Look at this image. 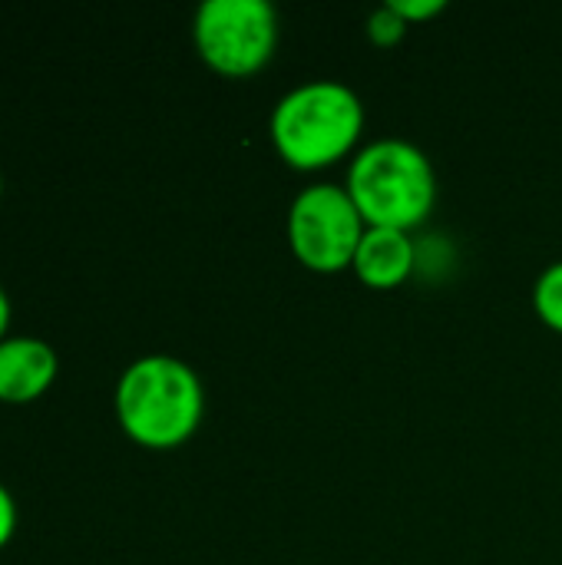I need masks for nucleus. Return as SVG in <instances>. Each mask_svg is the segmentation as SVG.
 Here are the masks:
<instances>
[{"mask_svg":"<svg viewBox=\"0 0 562 565\" xmlns=\"http://www.w3.org/2000/svg\"><path fill=\"white\" fill-rule=\"evenodd\" d=\"M205 411L199 374L169 354L132 361L116 384V417L123 430L149 447L169 450L185 444Z\"/></svg>","mask_w":562,"mask_h":565,"instance_id":"1","label":"nucleus"},{"mask_svg":"<svg viewBox=\"0 0 562 565\" xmlns=\"http://www.w3.org/2000/svg\"><path fill=\"white\" fill-rule=\"evenodd\" d=\"M268 129L278 156L291 169L315 172L354 149L364 129V106L344 83L311 79L278 99Z\"/></svg>","mask_w":562,"mask_h":565,"instance_id":"2","label":"nucleus"},{"mask_svg":"<svg viewBox=\"0 0 562 565\" xmlns=\"http://www.w3.org/2000/svg\"><path fill=\"white\" fill-rule=\"evenodd\" d=\"M348 195L368 228H417L437 202V175L431 159L404 139H378L364 146L348 169Z\"/></svg>","mask_w":562,"mask_h":565,"instance_id":"3","label":"nucleus"},{"mask_svg":"<svg viewBox=\"0 0 562 565\" xmlns=\"http://www.w3.org/2000/svg\"><path fill=\"white\" fill-rule=\"evenodd\" d=\"M199 56L222 76L258 73L278 43V13L268 0H205L195 10Z\"/></svg>","mask_w":562,"mask_h":565,"instance_id":"4","label":"nucleus"},{"mask_svg":"<svg viewBox=\"0 0 562 565\" xmlns=\"http://www.w3.org/2000/svg\"><path fill=\"white\" fill-rule=\"evenodd\" d=\"M368 225L344 185H308L288 209V245L295 258L321 275L354 265Z\"/></svg>","mask_w":562,"mask_h":565,"instance_id":"5","label":"nucleus"},{"mask_svg":"<svg viewBox=\"0 0 562 565\" xmlns=\"http://www.w3.org/2000/svg\"><path fill=\"white\" fill-rule=\"evenodd\" d=\"M56 351L40 338H3L0 341V401L30 404L46 394L56 377Z\"/></svg>","mask_w":562,"mask_h":565,"instance_id":"6","label":"nucleus"},{"mask_svg":"<svg viewBox=\"0 0 562 565\" xmlns=\"http://www.w3.org/2000/svg\"><path fill=\"white\" fill-rule=\"evenodd\" d=\"M417 262L414 242L407 232L397 228H368L358 255H354V271L368 288H397L401 281L411 278Z\"/></svg>","mask_w":562,"mask_h":565,"instance_id":"7","label":"nucleus"},{"mask_svg":"<svg viewBox=\"0 0 562 565\" xmlns=\"http://www.w3.org/2000/svg\"><path fill=\"white\" fill-rule=\"evenodd\" d=\"M533 308L537 315L562 334V262H553L550 268H543V275L537 278L533 288Z\"/></svg>","mask_w":562,"mask_h":565,"instance_id":"8","label":"nucleus"},{"mask_svg":"<svg viewBox=\"0 0 562 565\" xmlns=\"http://www.w3.org/2000/svg\"><path fill=\"white\" fill-rule=\"evenodd\" d=\"M404 33H407V20H404L391 3L378 7V10L368 17V36H371L378 46H394L397 40H404Z\"/></svg>","mask_w":562,"mask_h":565,"instance_id":"9","label":"nucleus"},{"mask_svg":"<svg viewBox=\"0 0 562 565\" xmlns=\"http://www.w3.org/2000/svg\"><path fill=\"white\" fill-rule=\"evenodd\" d=\"M407 23H414V20H431V17H437L447 3L444 0H388Z\"/></svg>","mask_w":562,"mask_h":565,"instance_id":"10","label":"nucleus"},{"mask_svg":"<svg viewBox=\"0 0 562 565\" xmlns=\"http://www.w3.org/2000/svg\"><path fill=\"white\" fill-rule=\"evenodd\" d=\"M13 530H17V503H13L10 490L0 483V550L10 543Z\"/></svg>","mask_w":562,"mask_h":565,"instance_id":"11","label":"nucleus"},{"mask_svg":"<svg viewBox=\"0 0 562 565\" xmlns=\"http://www.w3.org/2000/svg\"><path fill=\"white\" fill-rule=\"evenodd\" d=\"M7 324H10V298H7V291L0 288V341L7 338Z\"/></svg>","mask_w":562,"mask_h":565,"instance_id":"12","label":"nucleus"},{"mask_svg":"<svg viewBox=\"0 0 562 565\" xmlns=\"http://www.w3.org/2000/svg\"><path fill=\"white\" fill-rule=\"evenodd\" d=\"M0 189H3V182H0Z\"/></svg>","mask_w":562,"mask_h":565,"instance_id":"13","label":"nucleus"}]
</instances>
